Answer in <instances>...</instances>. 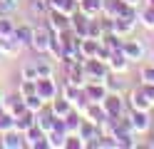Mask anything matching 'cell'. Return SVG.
<instances>
[{"instance_id":"6da1fadb","label":"cell","mask_w":154,"mask_h":149,"mask_svg":"<svg viewBox=\"0 0 154 149\" xmlns=\"http://www.w3.org/2000/svg\"><path fill=\"white\" fill-rule=\"evenodd\" d=\"M82 67H85V77L90 79V82H104L109 75H107V62H102V60H97V57H87L82 62Z\"/></svg>"},{"instance_id":"7a4b0ae2","label":"cell","mask_w":154,"mask_h":149,"mask_svg":"<svg viewBox=\"0 0 154 149\" xmlns=\"http://www.w3.org/2000/svg\"><path fill=\"white\" fill-rule=\"evenodd\" d=\"M52 30L50 27H35V33H32V42H30V47L35 50V52H40V55H45V52H50V42H52Z\"/></svg>"},{"instance_id":"3957f363","label":"cell","mask_w":154,"mask_h":149,"mask_svg":"<svg viewBox=\"0 0 154 149\" xmlns=\"http://www.w3.org/2000/svg\"><path fill=\"white\" fill-rule=\"evenodd\" d=\"M35 92L40 95L45 102H52L57 97V85L52 82V77H37L35 79Z\"/></svg>"},{"instance_id":"277c9868","label":"cell","mask_w":154,"mask_h":149,"mask_svg":"<svg viewBox=\"0 0 154 149\" xmlns=\"http://www.w3.org/2000/svg\"><path fill=\"white\" fill-rule=\"evenodd\" d=\"M0 102H3V112H10L13 117H17V114L25 112V99H23L20 92H17V95H10V97H3Z\"/></svg>"},{"instance_id":"5b68a950","label":"cell","mask_w":154,"mask_h":149,"mask_svg":"<svg viewBox=\"0 0 154 149\" xmlns=\"http://www.w3.org/2000/svg\"><path fill=\"white\" fill-rule=\"evenodd\" d=\"M3 147H8V149H23V147H27V139H25L23 132L10 129V132L3 134Z\"/></svg>"},{"instance_id":"8992f818","label":"cell","mask_w":154,"mask_h":149,"mask_svg":"<svg viewBox=\"0 0 154 149\" xmlns=\"http://www.w3.org/2000/svg\"><path fill=\"white\" fill-rule=\"evenodd\" d=\"M67 27H70V15L50 8V30L52 33H62V30H67Z\"/></svg>"},{"instance_id":"52a82bcc","label":"cell","mask_w":154,"mask_h":149,"mask_svg":"<svg viewBox=\"0 0 154 149\" xmlns=\"http://www.w3.org/2000/svg\"><path fill=\"white\" fill-rule=\"evenodd\" d=\"M102 107H104V112H107V117H119L124 104H122V99L117 95H107L102 99Z\"/></svg>"},{"instance_id":"ba28073f","label":"cell","mask_w":154,"mask_h":149,"mask_svg":"<svg viewBox=\"0 0 154 149\" xmlns=\"http://www.w3.org/2000/svg\"><path fill=\"white\" fill-rule=\"evenodd\" d=\"M50 8L60 10L65 15H75L77 10H80V0H50Z\"/></svg>"},{"instance_id":"9c48e42d","label":"cell","mask_w":154,"mask_h":149,"mask_svg":"<svg viewBox=\"0 0 154 149\" xmlns=\"http://www.w3.org/2000/svg\"><path fill=\"white\" fill-rule=\"evenodd\" d=\"M20 47L23 45L17 42L13 35H0V52H3V55H17Z\"/></svg>"},{"instance_id":"30bf717a","label":"cell","mask_w":154,"mask_h":149,"mask_svg":"<svg viewBox=\"0 0 154 149\" xmlns=\"http://www.w3.org/2000/svg\"><path fill=\"white\" fill-rule=\"evenodd\" d=\"M32 124H35V112H30V109H25L23 114L15 117V129H17V132H23V134H25Z\"/></svg>"},{"instance_id":"8fae6325","label":"cell","mask_w":154,"mask_h":149,"mask_svg":"<svg viewBox=\"0 0 154 149\" xmlns=\"http://www.w3.org/2000/svg\"><path fill=\"white\" fill-rule=\"evenodd\" d=\"M35 124L42 129V132H50L52 124H55V114H52V109L50 112H45V109H40V112L35 114Z\"/></svg>"},{"instance_id":"7c38bea8","label":"cell","mask_w":154,"mask_h":149,"mask_svg":"<svg viewBox=\"0 0 154 149\" xmlns=\"http://www.w3.org/2000/svg\"><path fill=\"white\" fill-rule=\"evenodd\" d=\"M122 52L127 55V60H139L144 55V47L137 42V40H129V42H122Z\"/></svg>"},{"instance_id":"4fadbf2b","label":"cell","mask_w":154,"mask_h":149,"mask_svg":"<svg viewBox=\"0 0 154 149\" xmlns=\"http://www.w3.org/2000/svg\"><path fill=\"white\" fill-rule=\"evenodd\" d=\"M50 104H52L50 109H52V114H55V117H65L67 112H72V102H70L67 97H62V99H57V97H55Z\"/></svg>"},{"instance_id":"5bb4252c","label":"cell","mask_w":154,"mask_h":149,"mask_svg":"<svg viewBox=\"0 0 154 149\" xmlns=\"http://www.w3.org/2000/svg\"><path fill=\"white\" fill-rule=\"evenodd\" d=\"M80 13L94 17L97 13H102V0H80Z\"/></svg>"},{"instance_id":"9a60e30c","label":"cell","mask_w":154,"mask_h":149,"mask_svg":"<svg viewBox=\"0 0 154 149\" xmlns=\"http://www.w3.org/2000/svg\"><path fill=\"white\" fill-rule=\"evenodd\" d=\"M32 33H35V27H30V25H20V27H15L13 37H15L20 45H30V42H32Z\"/></svg>"},{"instance_id":"2e32d148","label":"cell","mask_w":154,"mask_h":149,"mask_svg":"<svg viewBox=\"0 0 154 149\" xmlns=\"http://www.w3.org/2000/svg\"><path fill=\"white\" fill-rule=\"evenodd\" d=\"M25 99V109H30V112H40V109H45V99L37 95V92H32V95H27V97H23Z\"/></svg>"},{"instance_id":"e0dca14e","label":"cell","mask_w":154,"mask_h":149,"mask_svg":"<svg viewBox=\"0 0 154 149\" xmlns=\"http://www.w3.org/2000/svg\"><path fill=\"white\" fill-rule=\"evenodd\" d=\"M132 129H137V132H147V129H149V122H147L144 109H134V114H132Z\"/></svg>"},{"instance_id":"ac0fdd59","label":"cell","mask_w":154,"mask_h":149,"mask_svg":"<svg viewBox=\"0 0 154 149\" xmlns=\"http://www.w3.org/2000/svg\"><path fill=\"white\" fill-rule=\"evenodd\" d=\"M132 107H134V109H144V112H147V109L152 107V102L147 99V95H144L142 89H134V92H132Z\"/></svg>"},{"instance_id":"d6986e66","label":"cell","mask_w":154,"mask_h":149,"mask_svg":"<svg viewBox=\"0 0 154 149\" xmlns=\"http://www.w3.org/2000/svg\"><path fill=\"white\" fill-rule=\"evenodd\" d=\"M62 119H65V129H67V134H77V129H80V122H82L80 114H77V112H67Z\"/></svg>"},{"instance_id":"ffe728a7","label":"cell","mask_w":154,"mask_h":149,"mask_svg":"<svg viewBox=\"0 0 154 149\" xmlns=\"http://www.w3.org/2000/svg\"><path fill=\"white\" fill-rule=\"evenodd\" d=\"M10 129H15V117L10 112H0V134L10 132Z\"/></svg>"},{"instance_id":"44dd1931","label":"cell","mask_w":154,"mask_h":149,"mask_svg":"<svg viewBox=\"0 0 154 149\" xmlns=\"http://www.w3.org/2000/svg\"><path fill=\"white\" fill-rule=\"evenodd\" d=\"M15 33V25L8 20V15H0V35H13Z\"/></svg>"},{"instance_id":"7402d4cb","label":"cell","mask_w":154,"mask_h":149,"mask_svg":"<svg viewBox=\"0 0 154 149\" xmlns=\"http://www.w3.org/2000/svg\"><path fill=\"white\" fill-rule=\"evenodd\" d=\"M35 67H37V77H52V67L47 65L45 60H37Z\"/></svg>"},{"instance_id":"603a6c76","label":"cell","mask_w":154,"mask_h":149,"mask_svg":"<svg viewBox=\"0 0 154 149\" xmlns=\"http://www.w3.org/2000/svg\"><path fill=\"white\" fill-rule=\"evenodd\" d=\"M17 8V0H0V15H10Z\"/></svg>"},{"instance_id":"cb8c5ba5","label":"cell","mask_w":154,"mask_h":149,"mask_svg":"<svg viewBox=\"0 0 154 149\" xmlns=\"http://www.w3.org/2000/svg\"><path fill=\"white\" fill-rule=\"evenodd\" d=\"M142 23L147 25V27H154V5H149V8L142 13Z\"/></svg>"},{"instance_id":"d4e9b609","label":"cell","mask_w":154,"mask_h":149,"mask_svg":"<svg viewBox=\"0 0 154 149\" xmlns=\"http://www.w3.org/2000/svg\"><path fill=\"white\" fill-rule=\"evenodd\" d=\"M35 92V79H23V85H20V95L27 97V95H32Z\"/></svg>"},{"instance_id":"484cf974","label":"cell","mask_w":154,"mask_h":149,"mask_svg":"<svg viewBox=\"0 0 154 149\" xmlns=\"http://www.w3.org/2000/svg\"><path fill=\"white\" fill-rule=\"evenodd\" d=\"M23 79H37V67L35 65H25L23 67Z\"/></svg>"},{"instance_id":"4316f807","label":"cell","mask_w":154,"mask_h":149,"mask_svg":"<svg viewBox=\"0 0 154 149\" xmlns=\"http://www.w3.org/2000/svg\"><path fill=\"white\" fill-rule=\"evenodd\" d=\"M142 92L147 95V99L154 104V82H144V87H142Z\"/></svg>"},{"instance_id":"83f0119b","label":"cell","mask_w":154,"mask_h":149,"mask_svg":"<svg viewBox=\"0 0 154 149\" xmlns=\"http://www.w3.org/2000/svg\"><path fill=\"white\" fill-rule=\"evenodd\" d=\"M142 79L144 82H154V67H144L142 70Z\"/></svg>"},{"instance_id":"f1b7e54d","label":"cell","mask_w":154,"mask_h":149,"mask_svg":"<svg viewBox=\"0 0 154 149\" xmlns=\"http://www.w3.org/2000/svg\"><path fill=\"white\" fill-rule=\"evenodd\" d=\"M124 3H127V5H134V3H137V0H124Z\"/></svg>"},{"instance_id":"f546056e","label":"cell","mask_w":154,"mask_h":149,"mask_svg":"<svg viewBox=\"0 0 154 149\" xmlns=\"http://www.w3.org/2000/svg\"><path fill=\"white\" fill-rule=\"evenodd\" d=\"M152 5H154V0H152Z\"/></svg>"},{"instance_id":"4dcf8cb0","label":"cell","mask_w":154,"mask_h":149,"mask_svg":"<svg viewBox=\"0 0 154 149\" xmlns=\"http://www.w3.org/2000/svg\"><path fill=\"white\" fill-rule=\"evenodd\" d=\"M47 3H50V0H47Z\"/></svg>"}]
</instances>
